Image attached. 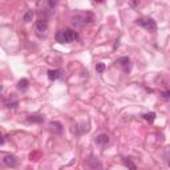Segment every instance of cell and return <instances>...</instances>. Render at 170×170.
<instances>
[{
  "label": "cell",
  "instance_id": "1",
  "mask_svg": "<svg viewBox=\"0 0 170 170\" xmlns=\"http://www.w3.org/2000/svg\"><path fill=\"white\" fill-rule=\"evenodd\" d=\"M55 39H56L59 44H69V42H73L75 40H77V33L71 28L61 29V31H59L55 35Z\"/></svg>",
  "mask_w": 170,
  "mask_h": 170
},
{
  "label": "cell",
  "instance_id": "2",
  "mask_svg": "<svg viewBox=\"0 0 170 170\" xmlns=\"http://www.w3.org/2000/svg\"><path fill=\"white\" fill-rule=\"evenodd\" d=\"M136 23L138 25H141L142 28H145L149 32H156L157 31V23L154 21V19L149 18V16H144V18H138L136 20Z\"/></svg>",
  "mask_w": 170,
  "mask_h": 170
},
{
  "label": "cell",
  "instance_id": "3",
  "mask_svg": "<svg viewBox=\"0 0 170 170\" xmlns=\"http://www.w3.org/2000/svg\"><path fill=\"white\" fill-rule=\"evenodd\" d=\"M85 164H87V166L91 170H100L101 169V162L99 161V158L93 154H91L88 157L87 161H85Z\"/></svg>",
  "mask_w": 170,
  "mask_h": 170
},
{
  "label": "cell",
  "instance_id": "4",
  "mask_svg": "<svg viewBox=\"0 0 170 170\" xmlns=\"http://www.w3.org/2000/svg\"><path fill=\"white\" fill-rule=\"evenodd\" d=\"M3 164L8 168H16L18 166V158L14 154H4L3 156Z\"/></svg>",
  "mask_w": 170,
  "mask_h": 170
},
{
  "label": "cell",
  "instance_id": "5",
  "mask_svg": "<svg viewBox=\"0 0 170 170\" xmlns=\"http://www.w3.org/2000/svg\"><path fill=\"white\" fill-rule=\"evenodd\" d=\"M47 29H48V20L45 18H40L36 20V31L39 32V35L41 33H45Z\"/></svg>",
  "mask_w": 170,
  "mask_h": 170
},
{
  "label": "cell",
  "instance_id": "6",
  "mask_svg": "<svg viewBox=\"0 0 170 170\" xmlns=\"http://www.w3.org/2000/svg\"><path fill=\"white\" fill-rule=\"evenodd\" d=\"M116 64H118V65H120L125 72H129L130 71V59L129 57L124 56V57L118 59V60L116 61Z\"/></svg>",
  "mask_w": 170,
  "mask_h": 170
},
{
  "label": "cell",
  "instance_id": "7",
  "mask_svg": "<svg viewBox=\"0 0 170 170\" xmlns=\"http://www.w3.org/2000/svg\"><path fill=\"white\" fill-rule=\"evenodd\" d=\"M48 79L49 80H52V81H55V80H57V79H60L63 80L64 79V73H63V71L60 69H51L48 71Z\"/></svg>",
  "mask_w": 170,
  "mask_h": 170
},
{
  "label": "cell",
  "instance_id": "8",
  "mask_svg": "<svg viewBox=\"0 0 170 170\" xmlns=\"http://www.w3.org/2000/svg\"><path fill=\"white\" fill-rule=\"evenodd\" d=\"M96 144H99V145H101V146L108 145V144H109V137L106 134L101 133V134H99L96 137Z\"/></svg>",
  "mask_w": 170,
  "mask_h": 170
},
{
  "label": "cell",
  "instance_id": "9",
  "mask_svg": "<svg viewBox=\"0 0 170 170\" xmlns=\"http://www.w3.org/2000/svg\"><path fill=\"white\" fill-rule=\"evenodd\" d=\"M49 127H51V130L55 132V133H57V134H60L61 132H63V125L60 124V122H57V121H52V122H51Z\"/></svg>",
  "mask_w": 170,
  "mask_h": 170
},
{
  "label": "cell",
  "instance_id": "10",
  "mask_svg": "<svg viewBox=\"0 0 170 170\" xmlns=\"http://www.w3.org/2000/svg\"><path fill=\"white\" fill-rule=\"evenodd\" d=\"M122 161H124V165L127 168V170H137V166H136V164L133 162L132 158H129V157H124Z\"/></svg>",
  "mask_w": 170,
  "mask_h": 170
},
{
  "label": "cell",
  "instance_id": "11",
  "mask_svg": "<svg viewBox=\"0 0 170 170\" xmlns=\"http://www.w3.org/2000/svg\"><path fill=\"white\" fill-rule=\"evenodd\" d=\"M28 87H29V81L27 79H21L18 83V89H20V91H27Z\"/></svg>",
  "mask_w": 170,
  "mask_h": 170
},
{
  "label": "cell",
  "instance_id": "12",
  "mask_svg": "<svg viewBox=\"0 0 170 170\" xmlns=\"http://www.w3.org/2000/svg\"><path fill=\"white\" fill-rule=\"evenodd\" d=\"M142 117H144V120H146L148 122H154L156 120V113L154 112H149V113H145V114H142Z\"/></svg>",
  "mask_w": 170,
  "mask_h": 170
},
{
  "label": "cell",
  "instance_id": "13",
  "mask_svg": "<svg viewBox=\"0 0 170 170\" xmlns=\"http://www.w3.org/2000/svg\"><path fill=\"white\" fill-rule=\"evenodd\" d=\"M33 15H35V14H33V11L32 10H28L24 14V16H23V21H24V23H29V21H32Z\"/></svg>",
  "mask_w": 170,
  "mask_h": 170
},
{
  "label": "cell",
  "instance_id": "14",
  "mask_svg": "<svg viewBox=\"0 0 170 170\" xmlns=\"http://www.w3.org/2000/svg\"><path fill=\"white\" fill-rule=\"evenodd\" d=\"M44 121V116H29L28 122H42Z\"/></svg>",
  "mask_w": 170,
  "mask_h": 170
},
{
  "label": "cell",
  "instance_id": "15",
  "mask_svg": "<svg viewBox=\"0 0 170 170\" xmlns=\"http://www.w3.org/2000/svg\"><path fill=\"white\" fill-rule=\"evenodd\" d=\"M4 105L7 106L8 109H14V108H16V106H18V101L16 100H8V101H6V103H4Z\"/></svg>",
  "mask_w": 170,
  "mask_h": 170
},
{
  "label": "cell",
  "instance_id": "16",
  "mask_svg": "<svg viewBox=\"0 0 170 170\" xmlns=\"http://www.w3.org/2000/svg\"><path fill=\"white\" fill-rule=\"evenodd\" d=\"M105 71V64L104 63H97L96 64V72H99V73H103Z\"/></svg>",
  "mask_w": 170,
  "mask_h": 170
},
{
  "label": "cell",
  "instance_id": "17",
  "mask_svg": "<svg viewBox=\"0 0 170 170\" xmlns=\"http://www.w3.org/2000/svg\"><path fill=\"white\" fill-rule=\"evenodd\" d=\"M161 97H162L164 100H166V101H170V89L161 92Z\"/></svg>",
  "mask_w": 170,
  "mask_h": 170
},
{
  "label": "cell",
  "instance_id": "18",
  "mask_svg": "<svg viewBox=\"0 0 170 170\" xmlns=\"http://www.w3.org/2000/svg\"><path fill=\"white\" fill-rule=\"evenodd\" d=\"M56 4H57L56 2H49V3H48V6H49V7H52V8H53L55 6H56Z\"/></svg>",
  "mask_w": 170,
  "mask_h": 170
},
{
  "label": "cell",
  "instance_id": "19",
  "mask_svg": "<svg viewBox=\"0 0 170 170\" xmlns=\"http://www.w3.org/2000/svg\"><path fill=\"white\" fill-rule=\"evenodd\" d=\"M169 166H170V160H169Z\"/></svg>",
  "mask_w": 170,
  "mask_h": 170
}]
</instances>
